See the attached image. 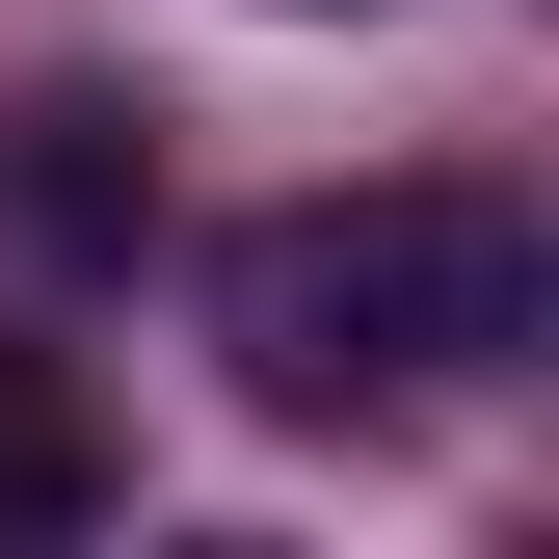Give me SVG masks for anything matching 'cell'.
Listing matches in <instances>:
<instances>
[{"mask_svg":"<svg viewBox=\"0 0 559 559\" xmlns=\"http://www.w3.org/2000/svg\"><path fill=\"white\" fill-rule=\"evenodd\" d=\"M559 320V240L533 187H294V214L214 240V373L266 427H400V400H479L507 346Z\"/></svg>","mask_w":559,"mask_h":559,"instance_id":"obj_1","label":"cell"},{"mask_svg":"<svg viewBox=\"0 0 559 559\" xmlns=\"http://www.w3.org/2000/svg\"><path fill=\"white\" fill-rule=\"evenodd\" d=\"M294 27H346V0H294Z\"/></svg>","mask_w":559,"mask_h":559,"instance_id":"obj_4","label":"cell"},{"mask_svg":"<svg viewBox=\"0 0 559 559\" xmlns=\"http://www.w3.org/2000/svg\"><path fill=\"white\" fill-rule=\"evenodd\" d=\"M81 507H107V427L27 373V346H0V533H81Z\"/></svg>","mask_w":559,"mask_h":559,"instance_id":"obj_3","label":"cell"},{"mask_svg":"<svg viewBox=\"0 0 559 559\" xmlns=\"http://www.w3.org/2000/svg\"><path fill=\"white\" fill-rule=\"evenodd\" d=\"M133 240H160V107L27 81L0 107V294H133Z\"/></svg>","mask_w":559,"mask_h":559,"instance_id":"obj_2","label":"cell"}]
</instances>
